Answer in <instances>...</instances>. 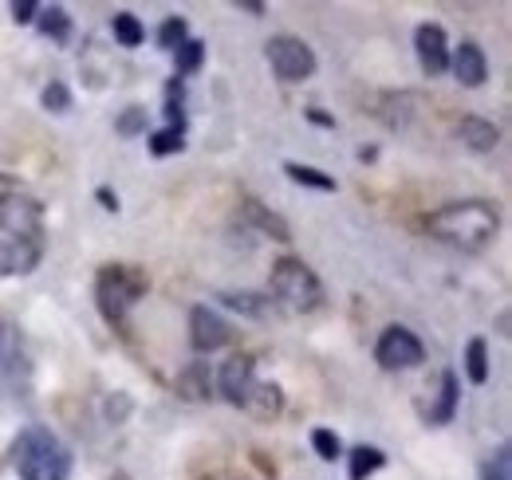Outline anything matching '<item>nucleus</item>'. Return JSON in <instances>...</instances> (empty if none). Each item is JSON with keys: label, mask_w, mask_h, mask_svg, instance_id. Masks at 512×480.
<instances>
[{"label": "nucleus", "mask_w": 512, "mask_h": 480, "mask_svg": "<svg viewBox=\"0 0 512 480\" xmlns=\"http://www.w3.org/2000/svg\"><path fill=\"white\" fill-rule=\"evenodd\" d=\"M426 229L442 244H453L461 252H481L493 244L497 229H501V217L489 201H453V205H442L438 213L426 217Z\"/></svg>", "instance_id": "obj_1"}, {"label": "nucleus", "mask_w": 512, "mask_h": 480, "mask_svg": "<svg viewBox=\"0 0 512 480\" xmlns=\"http://www.w3.org/2000/svg\"><path fill=\"white\" fill-rule=\"evenodd\" d=\"M312 449L320 453L323 461H339L343 457V441L331 429H312Z\"/></svg>", "instance_id": "obj_29"}, {"label": "nucleus", "mask_w": 512, "mask_h": 480, "mask_svg": "<svg viewBox=\"0 0 512 480\" xmlns=\"http://www.w3.org/2000/svg\"><path fill=\"white\" fill-rule=\"evenodd\" d=\"M449 71H453V79H457L461 87H481V83L489 79V60H485V52H481L473 40H461V44L449 52Z\"/></svg>", "instance_id": "obj_12"}, {"label": "nucleus", "mask_w": 512, "mask_h": 480, "mask_svg": "<svg viewBox=\"0 0 512 480\" xmlns=\"http://www.w3.org/2000/svg\"><path fill=\"white\" fill-rule=\"evenodd\" d=\"M12 461L20 480H67L71 473V453L48 425H28L12 445Z\"/></svg>", "instance_id": "obj_2"}, {"label": "nucleus", "mask_w": 512, "mask_h": 480, "mask_svg": "<svg viewBox=\"0 0 512 480\" xmlns=\"http://www.w3.org/2000/svg\"><path fill=\"white\" fill-rule=\"evenodd\" d=\"M146 296V272L134 264H107L95 276V303L111 327H123L130 307Z\"/></svg>", "instance_id": "obj_3"}, {"label": "nucleus", "mask_w": 512, "mask_h": 480, "mask_svg": "<svg viewBox=\"0 0 512 480\" xmlns=\"http://www.w3.org/2000/svg\"><path fill=\"white\" fill-rule=\"evenodd\" d=\"M481 480H512V449L509 445H501V449H497V457L485 465Z\"/></svg>", "instance_id": "obj_30"}, {"label": "nucleus", "mask_w": 512, "mask_h": 480, "mask_svg": "<svg viewBox=\"0 0 512 480\" xmlns=\"http://www.w3.org/2000/svg\"><path fill=\"white\" fill-rule=\"evenodd\" d=\"M36 28H40L48 40H56V44H67V36H71V16H67L64 4H52V8H44V4H40Z\"/></svg>", "instance_id": "obj_19"}, {"label": "nucleus", "mask_w": 512, "mask_h": 480, "mask_svg": "<svg viewBox=\"0 0 512 480\" xmlns=\"http://www.w3.org/2000/svg\"><path fill=\"white\" fill-rule=\"evenodd\" d=\"M241 410H249L253 418H276L284 410V390L276 382H253V390H249Z\"/></svg>", "instance_id": "obj_16"}, {"label": "nucleus", "mask_w": 512, "mask_h": 480, "mask_svg": "<svg viewBox=\"0 0 512 480\" xmlns=\"http://www.w3.org/2000/svg\"><path fill=\"white\" fill-rule=\"evenodd\" d=\"M111 32H115L119 48H138V44L146 40V28H142V20H138L134 12H115V20H111Z\"/></svg>", "instance_id": "obj_22"}, {"label": "nucleus", "mask_w": 512, "mask_h": 480, "mask_svg": "<svg viewBox=\"0 0 512 480\" xmlns=\"http://www.w3.org/2000/svg\"><path fill=\"white\" fill-rule=\"evenodd\" d=\"M95 197H99V205H103L107 213H119V197H115L107 185H99V189H95Z\"/></svg>", "instance_id": "obj_32"}, {"label": "nucleus", "mask_w": 512, "mask_h": 480, "mask_svg": "<svg viewBox=\"0 0 512 480\" xmlns=\"http://www.w3.org/2000/svg\"><path fill=\"white\" fill-rule=\"evenodd\" d=\"M457 134H461V142H465L469 150H477V154H489V150L501 146V130L489 119H477V115H465V119L457 122Z\"/></svg>", "instance_id": "obj_15"}, {"label": "nucleus", "mask_w": 512, "mask_h": 480, "mask_svg": "<svg viewBox=\"0 0 512 480\" xmlns=\"http://www.w3.org/2000/svg\"><path fill=\"white\" fill-rule=\"evenodd\" d=\"M422 359H426L422 339L414 331L398 327V323L386 327L383 335H379V343H375V362L383 370H414V366H422Z\"/></svg>", "instance_id": "obj_7"}, {"label": "nucleus", "mask_w": 512, "mask_h": 480, "mask_svg": "<svg viewBox=\"0 0 512 480\" xmlns=\"http://www.w3.org/2000/svg\"><path fill=\"white\" fill-rule=\"evenodd\" d=\"M201 63H205V40H193L190 36V40L174 52V71H178V75H197Z\"/></svg>", "instance_id": "obj_26"}, {"label": "nucleus", "mask_w": 512, "mask_h": 480, "mask_svg": "<svg viewBox=\"0 0 512 480\" xmlns=\"http://www.w3.org/2000/svg\"><path fill=\"white\" fill-rule=\"evenodd\" d=\"M201 480H237L233 473H209V477H201Z\"/></svg>", "instance_id": "obj_35"}, {"label": "nucleus", "mask_w": 512, "mask_h": 480, "mask_svg": "<svg viewBox=\"0 0 512 480\" xmlns=\"http://www.w3.org/2000/svg\"><path fill=\"white\" fill-rule=\"evenodd\" d=\"M383 465H386V453L375 449V445H355L347 453V477L351 480H367L371 473H379Z\"/></svg>", "instance_id": "obj_18"}, {"label": "nucleus", "mask_w": 512, "mask_h": 480, "mask_svg": "<svg viewBox=\"0 0 512 480\" xmlns=\"http://www.w3.org/2000/svg\"><path fill=\"white\" fill-rule=\"evenodd\" d=\"M186 150V126H162L150 134V154L154 158H170V154H182Z\"/></svg>", "instance_id": "obj_21"}, {"label": "nucleus", "mask_w": 512, "mask_h": 480, "mask_svg": "<svg viewBox=\"0 0 512 480\" xmlns=\"http://www.w3.org/2000/svg\"><path fill=\"white\" fill-rule=\"evenodd\" d=\"M308 119L316 122V126H327V130H335V119H331V115H323L320 107H312V111H308Z\"/></svg>", "instance_id": "obj_33"}, {"label": "nucleus", "mask_w": 512, "mask_h": 480, "mask_svg": "<svg viewBox=\"0 0 512 480\" xmlns=\"http://www.w3.org/2000/svg\"><path fill=\"white\" fill-rule=\"evenodd\" d=\"M457 398H461L457 374H453V370H446V374H442V390H438V402L426 410L430 425H449V421H453V414H457Z\"/></svg>", "instance_id": "obj_17"}, {"label": "nucleus", "mask_w": 512, "mask_h": 480, "mask_svg": "<svg viewBox=\"0 0 512 480\" xmlns=\"http://www.w3.org/2000/svg\"><path fill=\"white\" fill-rule=\"evenodd\" d=\"M0 237L12 244H44V209L24 193H0Z\"/></svg>", "instance_id": "obj_5"}, {"label": "nucleus", "mask_w": 512, "mask_h": 480, "mask_svg": "<svg viewBox=\"0 0 512 480\" xmlns=\"http://www.w3.org/2000/svg\"><path fill=\"white\" fill-rule=\"evenodd\" d=\"M241 217H245L253 229H260L264 237L280 240V244H288V240H292V229H288V221H284L280 213H272L268 205H260L256 197H245V201H241Z\"/></svg>", "instance_id": "obj_13"}, {"label": "nucleus", "mask_w": 512, "mask_h": 480, "mask_svg": "<svg viewBox=\"0 0 512 480\" xmlns=\"http://www.w3.org/2000/svg\"><path fill=\"white\" fill-rule=\"evenodd\" d=\"M217 300L225 303V307H233V311H241V315H253V319H264L268 307H272V300L253 296V292H221Z\"/></svg>", "instance_id": "obj_24"}, {"label": "nucleus", "mask_w": 512, "mask_h": 480, "mask_svg": "<svg viewBox=\"0 0 512 480\" xmlns=\"http://www.w3.org/2000/svg\"><path fill=\"white\" fill-rule=\"evenodd\" d=\"M237 8H245V12H253V16H264V4H260V0H237Z\"/></svg>", "instance_id": "obj_34"}, {"label": "nucleus", "mask_w": 512, "mask_h": 480, "mask_svg": "<svg viewBox=\"0 0 512 480\" xmlns=\"http://www.w3.org/2000/svg\"><path fill=\"white\" fill-rule=\"evenodd\" d=\"M190 343L197 355H213L229 343V323L213 307H193L190 311Z\"/></svg>", "instance_id": "obj_9"}, {"label": "nucleus", "mask_w": 512, "mask_h": 480, "mask_svg": "<svg viewBox=\"0 0 512 480\" xmlns=\"http://www.w3.org/2000/svg\"><path fill=\"white\" fill-rule=\"evenodd\" d=\"M272 296H276L280 307H288L296 315H308V311H316L323 303V284L304 260L280 256L272 264Z\"/></svg>", "instance_id": "obj_4"}, {"label": "nucleus", "mask_w": 512, "mask_h": 480, "mask_svg": "<svg viewBox=\"0 0 512 480\" xmlns=\"http://www.w3.org/2000/svg\"><path fill=\"white\" fill-rule=\"evenodd\" d=\"M465 374H469L473 386L489 382V343L485 339H469V347H465Z\"/></svg>", "instance_id": "obj_20"}, {"label": "nucleus", "mask_w": 512, "mask_h": 480, "mask_svg": "<svg viewBox=\"0 0 512 480\" xmlns=\"http://www.w3.org/2000/svg\"><path fill=\"white\" fill-rule=\"evenodd\" d=\"M40 103H44V111H52V115H67V111H71V91H67L64 79H52V83L44 87Z\"/></svg>", "instance_id": "obj_28"}, {"label": "nucleus", "mask_w": 512, "mask_h": 480, "mask_svg": "<svg viewBox=\"0 0 512 480\" xmlns=\"http://www.w3.org/2000/svg\"><path fill=\"white\" fill-rule=\"evenodd\" d=\"M284 174L296 181V185H308V189H320V193H331L335 189V178L323 174L316 166H300V162H284Z\"/></svg>", "instance_id": "obj_23"}, {"label": "nucleus", "mask_w": 512, "mask_h": 480, "mask_svg": "<svg viewBox=\"0 0 512 480\" xmlns=\"http://www.w3.org/2000/svg\"><path fill=\"white\" fill-rule=\"evenodd\" d=\"M264 60L276 71V79H284V83H304L316 75V52L300 36H272L264 44Z\"/></svg>", "instance_id": "obj_6"}, {"label": "nucleus", "mask_w": 512, "mask_h": 480, "mask_svg": "<svg viewBox=\"0 0 512 480\" xmlns=\"http://www.w3.org/2000/svg\"><path fill=\"white\" fill-rule=\"evenodd\" d=\"M414 52L426 75H446L449 71V44L442 24H418L414 32Z\"/></svg>", "instance_id": "obj_11"}, {"label": "nucleus", "mask_w": 512, "mask_h": 480, "mask_svg": "<svg viewBox=\"0 0 512 480\" xmlns=\"http://www.w3.org/2000/svg\"><path fill=\"white\" fill-rule=\"evenodd\" d=\"M36 16H40L36 0H12V20L16 24H36Z\"/></svg>", "instance_id": "obj_31"}, {"label": "nucleus", "mask_w": 512, "mask_h": 480, "mask_svg": "<svg viewBox=\"0 0 512 480\" xmlns=\"http://www.w3.org/2000/svg\"><path fill=\"white\" fill-rule=\"evenodd\" d=\"M28 382V355H24V339L16 331L12 319L0 315V386L16 390Z\"/></svg>", "instance_id": "obj_8"}, {"label": "nucleus", "mask_w": 512, "mask_h": 480, "mask_svg": "<svg viewBox=\"0 0 512 480\" xmlns=\"http://www.w3.org/2000/svg\"><path fill=\"white\" fill-rule=\"evenodd\" d=\"M146 119H150L146 107H127V111L115 119V134H119V138H138V134H146Z\"/></svg>", "instance_id": "obj_27"}, {"label": "nucleus", "mask_w": 512, "mask_h": 480, "mask_svg": "<svg viewBox=\"0 0 512 480\" xmlns=\"http://www.w3.org/2000/svg\"><path fill=\"white\" fill-rule=\"evenodd\" d=\"M186 40H190V24H186V16H166L162 28H158V48H162V52H178Z\"/></svg>", "instance_id": "obj_25"}, {"label": "nucleus", "mask_w": 512, "mask_h": 480, "mask_svg": "<svg viewBox=\"0 0 512 480\" xmlns=\"http://www.w3.org/2000/svg\"><path fill=\"white\" fill-rule=\"evenodd\" d=\"M174 390H178L186 402H209V398H213V374H209V366H205V362H190L186 370H178Z\"/></svg>", "instance_id": "obj_14"}, {"label": "nucleus", "mask_w": 512, "mask_h": 480, "mask_svg": "<svg viewBox=\"0 0 512 480\" xmlns=\"http://www.w3.org/2000/svg\"><path fill=\"white\" fill-rule=\"evenodd\" d=\"M253 382H256L253 355H233V359L221 366V374H217V390H221V398H225L229 406H245Z\"/></svg>", "instance_id": "obj_10"}]
</instances>
